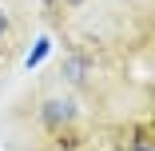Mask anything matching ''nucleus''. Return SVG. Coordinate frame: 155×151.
<instances>
[{"instance_id":"obj_4","label":"nucleus","mask_w":155,"mask_h":151,"mask_svg":"<svg viewBox=\"0 0 155 151\" xmlns=\"http://www.w3.org/2000/svg\"><path fill=\"white\" fill-rule=\"evenodd\" d=\"M4 36H8V12L0 8V40H4Z\"/></svg>"},{"instance_id":"obj_6","label":"nucleus","mask_w":155,"mask_h":151,"mask_svg":"<svg viewBox=\"0 0 155 151\" xmlns=\"http://www.w3.org/2000/svg\"><path fill=\"white\" fill-rule=\"evenodd\" d=\"M44 4H56V0H44Z\"/></svg>"},{"instance_id":"obj_5","label":"nucleus","mask_w":155,"mask_h":151,"mask_svg":"<svg viewBox=\"0 0 155 151\" xmlns=\"http://www.w3.org/2000/svg\"><path fill=\"white\" fill-rule=\"evenodd\" d=\"M135 151H155V147H151V143H147V139H143V143H139V147H135Z\"/></svg>"},{"instance_id":"obj_1","label":"nucleus","mask_w":155,"mask_h":151,"mask_svg":"<svg viewBox=\"0 0 155 151\" xmlns=\"http://www.w3.org/2000/svg\"><path fill=\"white\" fill-rule=\"evenodd\" d=\"M40 119L48 127H68V123H76V103L72 100H44Z\"/></svg>"},{"instance_id":"obj_3","label":"nucleus","mask_w":155,"mask_h":151,"mask_svg":"<svg viewBox=\"0 0 155 151\" xmlns=\"http://www.w3.org/2000/svg\"><path fill=\"white\" fill-rule=\"evenodd\" d=\"M48 52H52V40H36V48H32V52H28V68H36V64H40V60L48 56Z\"/></svg>"},{"instance_id":"obj_2","label":"nucleus","mask_w":155,"mask_h":151,"mask_svg":"<svg viewBox=\"0 0 155 151\" xmlns=\"http://www.w3.org/2000/svg\"><path fill=\"white\" fill-rule=\"evenodd\" d=\"M87 68H91L87 56H68V60H64V76H68L72 84H80V80L87 76Z\"/></svg>"}]
</instances>
